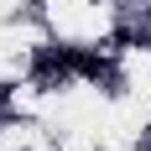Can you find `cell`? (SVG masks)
I'll list each match as a JSON object with an SVG mask.
<instances>
[{
    "label": "cell",
    "mask_w": 151,
    "mask_h": 151,
    "mask_svg": "<svg viewBox=\"0 0 151 151\" xmlns=\"http://www.w3.org/2000/svg\"><path fill=\"white\" fill-rule=\"evenodd\" d=\"M63 73H68V47L63 52H52V47L37 52V78H63Z\"/></svg>",
    "instance_id": "cell-2"
},
{
    "label": "cell",
    "mask_w": 151,
    "mask_h": 151,
    "mask_svg": "<svg viewBox=\"0 0 151 151\" xmlns=\"http://www.w3.org/2000/svg\"><path fill=\"white\" fill-rule=\"evenodd\" d=\"M68 73H78V78H104L109 63L99 58V52H78V47H68Z\"/></svg>",
    "instance_id": "cell-1"
}]
</instances>
